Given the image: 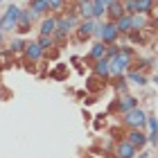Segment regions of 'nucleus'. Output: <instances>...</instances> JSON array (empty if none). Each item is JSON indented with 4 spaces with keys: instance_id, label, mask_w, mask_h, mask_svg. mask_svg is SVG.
Instances as JSON below:
<instances>
[{
    "instance_id": "f257e3e1",
    "label": "nucleus",
    "mask_w": 158,
    "mask_h": 158,
    "mask_svg": "<svg viewBox=\"0 0 158 158\" xmlns=\"http://www.w3.org/2000/svg\"><path fill=\"white\" fill-rule=\"evenodd\" d=\"M133 63V52L129 48H120V52L111 59V77H124Z\"/></svg>"
},
{
    "instance_id": "f03ea898",
    "label": "nucleus",
    "mask_w": 158,
    "mask_h": 158,
    "mask_svg": "<svg viewBox=\"0 0 158 158\" xmlns=\"http://www.w3.org/2000/svg\"><path fill=\"white\" fill-rule=\"evenodd\" d=\"M93 36H95L99 43H104V45H109V43H115L120 32L113 20H102V23H95V32H93Z\"/></svg>"
},
{
    "instance_id": "7ed1b4c3",
    "label": "nucleus",
    "mask_w": 158,
    "mask_h": 158,
    "mask_svg": "<svg viewBox=\"0 0 158 158\" xmlns=\"http://www.w3.org/2000/svg\"><path fill=\"white\" fill-rule=\"evenodd\" d=\"M122 122H124L129 129H145V127H147V113L135 106V109H131L129 113H124Z\"/></svg>"
},
{
    "instance_id": "20e7f679",
    "label": "nucleus",
    "mask_w": 158,
    "mask_h": 158,
    "mask_svg": "<svg viewBox=\"0 0 158 158\" xmlns=\"http://www.w3.org/2000/svg\"><path fill=\"white\" fill-rule=\"evenodd\" d=\"M18 16H20V7L18 5L7 7V11L2 14V18H0V30H2V32L16 30V27H18Z\"/></svg>"
},
{
    "instance_id": "39448f33",
    "label": "nucleus",
    "mask_w": 158,
    "mask_h": 158,
    "mask_svg": "<svg viewBox=\"0 0 158 158\" xmlns=\"http://www.w3.org/2000/svg\"><path fill=\"white\" fill-rule=\"evenodd\" d=\"M93 73H95L97 79H109L111 77V59H106V56L97 59L95 66H93Z\"/></svg>"
},
{
    "instance_id": "423d86ee",
    "label": "nucleus",
    "mask_w": 158,
    "mask_h": 158,
    "mask_svg": "<svg viewBox=\"0 0 158 158\" xmlns=\"http://www.w3.org/2000/svg\"><path fill=\"white\" fill-rule=\"evenodd\" d=\"M23 52H25V56H27V61H30V63L41 61V56H43V50L39 48V43H36V41H27Z\"/></svg>"
},
{
    "instance_id": "0eeeda50",
    "label": "nucleus",
    "mask_w": 158,
    "mask_h": 158,
    "mask_svg": "<svg viewBox=\"0 0 158 158\" xmlns=\"http://www.w3.org/2000/svg\"><path fill=\"white\" fill-rule=\"evenodd\" d=\"M138 106V97H133V95H129V93H124V95H120L118 99V111L124 115V113H129L131 109H135Z\"/></svg>"
},
{
    "instance_id": "6e6552de",
    "label": "nucleus",
    "mask_w": 158,
    "mask_h": 158,
    "mask_svg": "<svg viewBox=\"0 0 158 158\" xmlns=\"http://www.w3.org/2000/svg\"><path fill=\"white\" fill-rule=\"evenodd\" d=\"M34 18H36V16H34V11L32 9H20V16H18V27H16V30L18 32H30V27H32V20Z\"/></svg>"
},
{
    "instance_id": "1a4fd4ad",
    "label": "nucleus",
    "mask_w": 158,
    "mask_h": 158,
    "mask_svg": "<svg viewBox=\"0 0 158 158\" xmlns=\"http://www.w3.org/2000/svg\"><path fill=\"white\" fill-rule=\"evenodd\" d=\"M127 140L131 142L135 149H140V147H145V145H147V133L142 131V129H129Z\"/></svg>"
},
{
    "instance_id": "9d476101",
    "label": "nucleus",
    "mask_w": 158,
    "mask_h": 158,
    "mask_svg": "<svg viewBox=\"0 0 158 158\" xmlns=\"http://www.w3.org/2000/svg\"><path fill=\"white\" fill-rule=\"evenodd\" d=\"M115 156L118 158H135V147L129 140H120L115 145Z\"/></svg>"
},
{
    "instance_id": "9b49d317",
    "label": "nucleus",
    "mask_w": 158,
    "mask_h": 158,
    "mask_svg": "<svg viewBox=\"0 0 158 158\" xmlns=\"http://www.w3.org/2000/svg\"><path fill=\"white\" fill-rule=\"evenodd\" d=\"M73 27H77V14H73V11L66 14L61 20H56V30H59V32H66L68 34Z\"/></svg>"
},
{
    "instance_id": "f8f14e48",
    "label": "nucleus",
    "mask_w": 158,
    "mask_h": 158,
    "mask_svg": "<svg viewBox=\"0 0 158 158\" xmlns=\"http://www.w3.org/2000/svg\"><path fill=\"white\" fill-rule=\"evenodd\" d=\"M93 32H95V20H93V18H86V20H81V23L77 25V34H79L81 41L93 36Z\"/></svg>"
},
{
    "instance_id": "ddd939ff",
    "label": "nucleus",
    "mask_w": 158,
    "mask_h": 158,
    "mask_svg": "<svg viewBox=\"0 0 158 158\" xmlns=\"http://www.w3.org/2000/svg\"><path fill=\"white\" fill-rule=\"evenodd\" d=\"M124 7H122V0H115V2H111L109 7H106V16H109L113 23H115V20L120 18V16H124Z\"/></svg>"
},
{
    "instance_id": "4468645a",
    "label": "nucleus",
    "mask_w": 158,
    "mask_h": 158,
    "mask_svg": "<svg viewBox=\"0 0 158 158\" xmlns=\"http://www.w3.org/2000/svg\"><path fill=\"white\" fill-rule=\"evenodd\" d=\"M41 36H52V34L56 32V18L54 16H48L41 20Z\"/></svg>"
},
{
    "instance_id": "2eb2a0df",
    "label": "nucleus",
    "mask_w": 158,
    "mask_h": 158,
    "mask_svg": "<svg viewBox=\"0 0 158 158\" xmlns=\"http://www.w3.org/2000/svg\"><path fill=\"white\" fill-rule=\"evenodd\" d=\"M115 27H118V32L120 34H129L133 30V23H131V14H124V16H120L115 20Z\"/></svg>"
},
{
    "instance_id": "dca6fc26",
    "label": "nucleus",
    "mask_w": 158,
    "mask_h": 158,
    "mask_svg": "<svg viewBox=\"0 0 158 158\" xmlns=\"http://www.w3.org/2000/svg\"><path fill=\"white\" fill-rule=\"evenodd\" d=\"M102 56H106V45H104V43H93V48L88 52V59L97 61V59H102Z\"/></svg>"
},
{
    "instance_id": "f3484780",
    "label": "nucleus",
    "mask_w": 158,
    "mask_h": 158,
    "mask_svg": "<svg viewBox=\"0 0 158 158\" xmlns=\"http://www.w3.org/2000/svg\"><path fill=\"white\" fill-rule=\"evenodd\" d=\"M127 79L131 84H135V86H145L147 84V77H145V73H140V70H127Z\"/></svg>"
},
{
    "instance_id": "a211bd4d",
    "label": "nucleus",
    "mask_w": 158,
    "mask_h": 158,
    "mask_svg": "<svg viewBox=\"0 0 158 158\" xmlns=\"http://www.w3.org/2000/svg\"><path fill=\"white\" fill-rule=\"evenodd\" d=\"M106 2H102V0H93V20L95 18H104L106 16Z\"/></svg>"
},
{
    "instance_id": "6ab92c4d",
    "label": "nucleus",
    "mask_w": 158,
    "mask_h": 158,
    "mask_svg": "<svg viewBox=\"0 0 158 158\" xmlns=\"http://www.w3.org/2000/svg\"><path fill=\"white\" fill-rule=\"evenodd\" d=\"M30 7H32V11H34V16H41V14H45V11L50 9L48 0H32Z\"/></svg>"
},
{
    "instance_id": "aec40b11",
    "label": "nucleus",
    "mask_w": 158,
    "mask_h": 158,
    "mask_svg": "<svg viewBox=\"0 0 158 158\" xmlns=\"http://www.w3.org/2000/svg\"><path fill=\"white\" fill-rule=\"evenodd\" d=\"M133 2H135V14H147L154 7V0H133Z\"/></svg>"
},
{
    "instance_id": "412c9836",
    "label": "nucleus",
    "mask_w": 158,
    "mask_h": 158,
    "mask_svg": "<svg viewBox=\"0 0 158 158\" xmlns=\"http://www.w3.org/2000/svg\"><path fill=\"white\" fill-rule=\"evenodd\" d=\"M79 16H81L84 20L86 18H93V0H90V2H79Z\"/></svg>"
},
{
    "instance_id": "4be33fe9",
    "label": "nucleus",
    "mask_w": 158,
    "mask_h": 158,
    "mask_svg": "<svg viewBox=\"0 0 158 158\" xmlns=\"http://www.w3.org/2000/svg\"><path fill=\"white\" fill-rule=\"evenodd\" d=\"M131 23H133V30H142V27L147 25L145 14H133V16H131Z\"/></svg>"
},
{
    "instance_id": "5701e85b",
    "label": "nucleus",
    "mask_w": 158,
    "mask_h": 158,
    "mask_svg": "<svg viewBox=\"0 0 158 158\" xmlns=\"http://www.w3.org/2000/svg\"><path fill=\"white\" fill-rule=\"evenodd\" d=\"M25 43H27V41H23V39H14V41L9 43V50H11V52H23V50H25Z\"/></svg>"
},
{
    "instance_id": "b1692460",
    "label": "nucleus",
    "mask_w": 158,
    "mask_h": 158,
    "mask_svg": "<svg viewBox=\"0 0 158 158\" xmlns=\"http://www.w3.org/2000/svg\"><path fill=\"white\" fill-rule=\"evenodd\" d=\"M118 52H120V45H118V43H109V45H106V59H113Z\"/></svg>"
},
{
    "instance_id": "393cba45",
    "label": "nucleus",
    "mask_w": 158,
    "mask_h": 158,
    "mask_svg": "<svg viewBox=\"0 0 158 158\" xmlns=\"http://www.w3.org/2000/svg\"><path fill=\"white\" fill-rule=\"evenodd\" d=\"M36 43H39V48L43 50V52H45V50H48L50 45H52V43H54V41H52V36H41V39H39Z\"/></svg>"
},
{
    "instance_id": "a878e982",
    "label": "nucleus",
    "mask_w": 158,
    "mask_h": 158,
    "mask_svg": "<svg viewBox=\"0 0 158 158\" xmlns=\"http://www.w3.org/2000/svg\"><path fill=\"white\" fill-rule=\"evenodd\" d=\"M147 127L152 129V133H158V120L154 115H147Z\"/></svg>"
},
{
    "instance_id": "bb28decb",
    "label": "nucleus",
    "mask_w": 158,
    "mask_h": 158,
    "mask_svg": "<svg viewBox=\"0 0 158 158\" xmlns=\"http://www.w3.org/2000/svg\"><path fill=\"white\" fill-rule=\"evenodd\" d=\"M115 90L120 93V95H124V93H127V81H124L122 77H118V81H115Z\"/></svg>"
},
{
    "instance_id": "cd10ccee",
    "label": "nucleus",
    "mask_w": 158,
    "mask_h": 158,
    "mask_svg": "<svg viewBox=\"0 0 158 158\" xmlns=\"http://www.w3.org/2000/svg\"><path fill=\"white\" fill-rule=\"evenodd\" d=\"M48 5H50V9H52V11H59L63 7V0H48Z\"/></svg>"
},
{
    "instance_id": "c85d7f7f",
    "label": "nucleus",
    "mask_w": 158,
    "mask_h": 158,
    "mask_svg": "<svg viewBox=\"0 0 158 158\" xmlns=\"http://www.w3.org/2000/svg\"><path fill=\"white\" fill-rule=\"evenodd\" d=\"M129 39H131V43H138V45L142 43V36L138 34V30H135V32H129Z\"/></svg>"
},
{
    "instance_id": "c756f323",
    "label": "nucleus",
    "mask_w": 158,
    "mask_h": 158,
    "mask_svg": "<svg viewBox=\"0 0 158 158\" xmlns=\"http://www.w3.org/2000/svg\"><path fill=\"white\" fill-rule=\"evenodd\" d=\"M149 66H152V63H149L147 59H140V73H142V70H147Z\"/></svg>"
},
{
    "instance_id": "7c9ffc66",
    "label": "nucleus",
    "mask_w": 158,
    "mask_h": 158,
    "mask_svg": "<svg viewBox=\"0 0 158 158\" xmlns=\"http://www.w3.org/2000/svg\"><path fill=\"white\" fill-rule=\"evenodd\" d=\"M138 158H149V154H147V152H145V154H140V156H138Z\"/></svg>"
},
{
    "instance_id": "2f4dec72",
    "label": "nucleus",
    "mask_w": 158,
    "mask_h": 158,
    "mask_svg": "<svg viewBox=\"0 0 158 158\" xmlns=\"http://www.w3.org/2000/svg\"><path fill=\"white\" fill-rule=\"evenodd\" d=\"M102 2H106V5H111V2H115V0H102Z\"/></svg>"
},
{
    "instance_id": "473e14b6",
    "label": "nucleus",
    "mask_w": 158,
    "mask_h": 158,
    "mask_svg": "<svg viewBox=\"0 0 158 158\" xmlns=\"http://www.w3.org/2000/svg\"><path fill=\"white\" fill-rule=\"evenodd\" d=\"M77 2H90V0H77Z\"/></svg>"
},
{
    "instance_id": "72a5a7b5",
    "label": "nucleus",
    "mask_w": 158,
    "mask_h": 158,
    "mask_svg": "<svg viewBox=\"0 0 158 158\" xmlns=\"http://www.w3.org/2000/svg\"><path fill=\"white\" fill-rule=\"evenodd\" d=\"M0 43H2V30H0Z\"/></svg>"
},
{
    "instance_id": "f704fd0d",
    "label": "nucleus",
    "mask_w": 158,
    "mask_h": 158,
    "mask_svg": "<svg viewBox=\"0 0 158 158\" xmlns=\"http://www.w3.org/2000/svg\"><path fill=\"white\" fill-rule=\"evenodd\" d=\"M156 84H158V75H156Z\"/></svg>"
},
{
    "instance_id": "c9c22d12",
    "label": "nucleus",
    "mask_w": 158,
    "mask_h": 158,
    "mask_svg": "<svg viewBox=\"0 0 158 158\" xmlns=\"http://www.w3.org/2000/svg\"><path fill=\"white\" fill-rule=\"evenodd\" d=\"M0 2H2V0H0Z\"/></svg>"
}]
</instances>
